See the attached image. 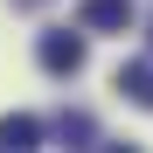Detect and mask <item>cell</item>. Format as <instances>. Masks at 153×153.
<instances>
[{
	"instance_id": "6da1fadb",
	"label": "cell",
	"mask_w": 153,
	"mask_h": 153,
	"mask_svg": "<svg viewBox=\"0 0 153 153\" xmlns=\"http://www.w3.org/2000/svg\"><path fill=\"white\" fill-rule=\"evenodd\" d=\"M35 63H42L49 76H76V70H84V35H70V28H49V35L35 42Z\"/></svg>"
},
{
	"instance_id": "7a4b0ae2",
	"label": "cell",
	"mask_w": 153,
	"mask_h": 153,
	"mask_svg": "<svg viewBox=\"0 0 153 153\" xmlns=\"http://www.w3.org/2000/svg\"><path fill=\"white\" fill-rule=\"evenodd\" d=\"M76 28H91V35H125V28H132V0H84V7H76Z\"/></svg>"
},
{
	"instance_id": "3957f363",
	"label": "cell",
	"mask_w": 153,
	"mask_h": 153,
	"mask_svg": "<svg viewBox=\"0 0 153 153\" xmlns=\"http://www.w3.org/2000/svg\"><path fill=\"white\" fill-rule=\"evenodd\" d=\"M118 91L132 97L139 111H153V63H125V70H118Z\"/></svg>"
},
{
	"instance_id": "277c9868",
	"label": "cell",
	"mask_w": 153,
	"mask_h": 153,
	"mask_svg": "<svg viewBox=\"0 0 153 153\" xmlns=\"http://www.w3.org/2000/svg\"><path fill=\"white\" fill-rule=\"evenodd\" d=\"M35 139H42V118H28V111L0 118V146H35Z\"/></svg>"
},
{
	"instance_id": "5b68a950",
	"label": "cell",
	"mask_w": 153,
	"mask_h": 153,
	"mask_svg": "<svg viewBox=\"0 0 153 153\" xmlns=\"http://www.w3.org/2000/svg\"><path fill=\"white\" fill-rule=\"evenodd\" d=\"M56 132H63V139H97V125H91L84 111H63V118H56Z\"/></svg>"
}]
</instances>
